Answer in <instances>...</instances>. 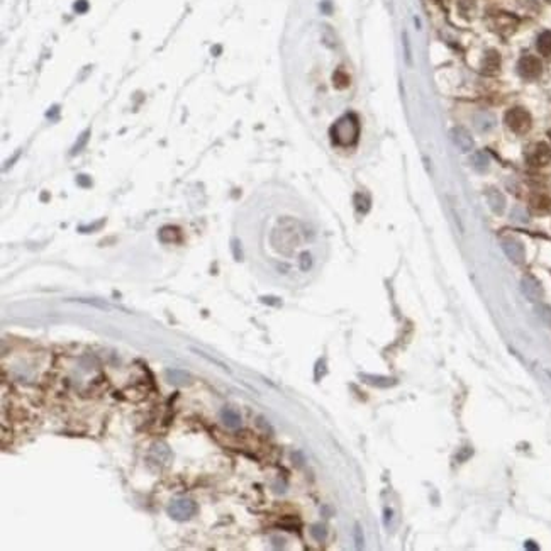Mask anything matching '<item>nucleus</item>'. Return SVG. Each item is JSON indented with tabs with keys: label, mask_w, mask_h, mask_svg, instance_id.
Here are the masks:
<instances>
[{
	"label": "nucleus",
	"mask_w": 551,
	"mask_h": 551,
	"mask_svg": "<svg viewBox=\"0 0 551 551\" xmlns=\"http://www.w3.org/2000/svg\"><path fill=\"white\" fill-rule=\"evenodd\" d=\"M360 138V120L355 114L343 115L331 128V141L336 146H353Z\"/></svg>",
	"instance_id": "nucleus-1"
},
{
	"label": "nucleus",
	"mask_w": 551,
	"mask_h": 551,
	"mask_svg": "<svg viewBox=\"0 0 551 551\" xmlns=\"http://www.w3.org/2000/svg\"><path fill=\"white\" fill-rule=\"evenodd\" d=\"M197 504L192 499H176L168 505V515L175 521H189L197 514Z\"/></svg>",
	"instance_id": "nucleus-2"
},
{
	"label": "nucleus",
	"mask_w": 551,
	"mask_h": 551,
	"mask_svg": "<svg viewBox=\"0 0 551 551\" xmlns=\"http://www.w3.org/2000/svg\"><path fill=\"white\" fill-rule=\"evenodd\" d=\"M505 123H507L510 131H514V133H517V134H523L529 129L531 117L524 109L515 107V109H510L507 112V115H505Z\"/></svg>",
	"instance_id": "nucleus-3"
},
{
	"label": "nucleus",
	"mask_w": 551,
	"mask_h": 551,
	"mask_svg": "<svg viewBox=\"0 0 551 551\" xmlns=\"http://www.w3.org/2000/svg\"><path fill=\"white\" fill-rule=\"evenodd\" d=\"M517 70H519L521 77H524V78H536V77H539V73H541V70H543V67H541V63H539L538 58H534V56H524V58L519 62Z\"/></svg>",
	"instance_id": "nucleus-4"
},
{
	"label": "nucleus",
	"mask_w": 551,
	"mask_h": 551,
	"mask_svg": "<svg viewBox=\"0 0 551 551\" xmlns=\"http://www.w3.org/2000/svg\"><path fill=\"white\" fill-rule=\"evenodd\" d=\"M449 136H451V141H453L454 146H456L460 151H463V153H468V151L473 149V144H475V143H473V138H472V134H470L467 129L454 128V129H451Z\"/></svg>",
	"instance_id": "nucleus-5"
},
{
	"label": "nucleus",
	"mask_w": 551,
	"mask_h": 551,
	"mask_svg": "<svg viewBox=\"0 0 551 551\" xmlns=\"http://www.w3.org/2000/svg\"><path fill=\"white\" fill-rule=\"evenodd\" d=\"M521 290L531 302H539L541 297H543V289H541L539 282L533 277H524L521 280Z\"/></svg>",
	"instance_id": "nucleus-6"
},
{
	"label": "nucleus",
	"mask_w": 551,
	"mask_h": 551,
	"mask_svg": "<svg viewBox=\"0 0 551 551\" xmlns=\"http://www.w3.org/2000/svg\"><path fill=\"white\" fill-rule=\"evenodd\" d=\"M502 250L507 255V258L512 263H523L524 261V248L517 239H512V237H507V239L502 241Z\"/></svg>",
	"instance_id": "nucleus-7"
},
{
	"label": "nucleus",
	"mask_w": 551,
	"mask_h": 551,
	"mask_svg": "<svg viewBox=\"0 0 551 551\" xmlns=\"http://www.w3.org/2000/svg\"><path fill=\"white\" fill-rule=\"evenodd\" d=\"M549 160H551V149H549V146H546L544 143L536 144L533 148V151L529 153V163L531 165L541 166V165L548 163Z\"/></svg>",
	"instance_id": "nucleus-8"
},
{
	"label": "nucleus",
	"mask_w": 551,
	"mask_h": 551,
	"mask_svg": "<svg viewBox=\"0 0 551 551\" xmlns=\"http://www.w3.org/2000/svg\"><path fill=\"white\" fill-rule=\"evenodd\" d=\"M219 417H221L222 424H224L226 427H229V429H237V427L241 426V416H239V412H237L236 409H232V407L221 409Z\"/></svg>",
	"instance_id": "nucleus-9"
},
{
	"label": "nucleus",
	"mask_w": 551,
	"mask_h": 551,
	"mask_svg": "<svg viewBox=\"0 0 551 551\" xmlns=\"http://www.w3.org/2000/svg\"><path fill=\"white\" fill-rule=\"evenodd\" d=\"M360 378L365 383H368V385H373V387H382V388H387V387H392L395 385V380L390 377H382V375H370V373H360Z\"/></svg>",
	"instance_id": "nucleus-10"
},
{
	"label": "nucleus",
	"mask_w": 551,
	"mask_h": 551,
	"mask_svg": "<svg viewBox=\"0 0 551 551\" xmlns=\"http://www.w3.org/2000/svg\"><path fill=\"white\" fill-rule=\"evenodd\" d=\"M487 202H488V207L492 209V212H495V214H502L504 209H505L504 195L500 194L499 190H495V189H490L487 192Z\"/></svg>",
	"instance_id": "nucleus-11"
},
{
	"label": "nucleus",
	"mask_w": 551,
	"mask_h": 551,
	"mask_svg": "<svg viewBox=\"0 0 551 551\" xmlns=\"http://www.w3.org/2000/svg\"><path fill=\"white\" fill-rule=\"evenodd\" d=\"M473 124L477 126L478 131H482V133H487V131H490V129H492L494 126H495V119H494L490 114H487V112H480V114L475 115Z\"/></svg>",
	"instance_id": "nucleus-12"
},
{
	"label": "nucleus",
	"mask_w": 551,
	"mask_h": 551,
	"mask_svg": "<svg viewBox=\"0 0 551 551\" xmlns=\"http://www.w3.org/2000/svg\"><path fill=\"white\" fill-rule=\"evenodd\" d=\"M165 375H166V380L170 383H173V385H183V383L190 380L189 373L181 372V370H166Z\"/></svg>",
	"instance_id": "nucleus-13"
},
{
	"label": "nucleus",
	"mask_w": 551,
	"mask_h": 551,
	"mask_svg": "<svg viewBox=\"0 0 551 551\" xmlns=\"http://www.w3.org/2000/svg\"><path fill=\"white\" fill-rule=\"evenodd\" d=\"M170 454H171L170 449L165 443H156V444H153V448H151V456H153L155 460H158V462H161V463L168 462Z\"/></svg>",
	"instance_id": "nucleus-14"
},
{
	"label": "nucleus",
	"mask_w": 551,
	"mask_h": 551,
	"mask_svg": "<svg viewBox=\"0 0 551 551\" xmlns=\"http://www.w3.org/2000/svg\"><path fill=\"white\" fill-rule=\"evenodd\" d=\"M488 163H490L488 156L485 155V153H482V151H478V153H475V155L472 156L473 168L478 170V171H485V170H487V168H488Z\"/></svg>",
	"instance_id": "nucleus-15"
},
{
	"label": "nucleus",
	"mask_w": 551,
	"mask_h": 551,
	"mask_svg": "<svg viewBox=\"0 0 551 551\" xmlns=\"http://www.w3.org/2000/svg\"><path fill=\"white\" fill-rule=\"evenodd\" d=\"M538 49L546 56L551 54V33H543L538 38Z\"/></svg>",
	"instance_id": "nucleus-16"
},
{
	"label": "nucleus",
	"mask_w": 551,
	"mask_h": 551,
	"mask_svg": "<svg viewBox=\"0 0 551 551\" xmlns=\"http://www.w3.org/2000/svg\"><path fill=\"white\" fill-rule=\"evenodd\" d=\"M311 536H312V538H314L316 541H319V543H322V541L326 539V536H327V529H326V526H324V524H321V523L312 524V526H311Z\"/></svg>",
	"instance_id": "nucleus-17"
},
{
	"label": "nucleus",
	"mask_w": 551,
	"mask_h": 551,
	"mask_svg": "<svg viewBox=\"0 0 551 551\" xmlns=\"http://www.w3.org/2000/svg\"><path fill=\"white\" fill-rule=\"evenodd\" d=\"M497 68H499V56H497V53H495V51H490L487 54V58H485L483 70H485V72H488V73H492Z\"/></svg>",
	"instance_id": "nucleus-18"
},
{
	"label": "nucleus",
	"mask_w": 551,
	"mask_h": 551,
	"mask_svg": "<svg viewBox=\"0 0 551 551\" xmlns=\"http://www.w3.org/2000/svg\"><path fill=\"white\" fill-rule=\"evenodd\" d=\"M355 204H356V209L360 212H363V214L370 209V200H368V197L363 195V194H356L355 195Z\"/></svg>",
	"instance_id": "nucleus-19"
},
{
	"label": "nucleus",
	"mask_w": 551,
	"mask_h": 551,
	"mask_svg": "<svg viewBox=\"0 0 551 551\" xmlns=\"http://www.w3.org/2000/svg\"><path fill=\"white\" fill-rule=\"evenodd\" d=\"M536 311H538V316L541 317V321L544 322L546 326L551 327V309L548 305H538L536 307Z\"/></svg>",
	"instance_id": "nucleus-20"
},
{
	"label": "nucleus",
	"mask_w": 551,
	"mask_h": 551,
	"mask_svg": "<svg viewBox=\"0 0 551 551\" xmlns=\"http://www.w3.org/2000/svg\"><path fill=\"white\" fill-rule=\"evenodd\" d=\"M192 351H194V353H195V355H199V356H202V358H205V360H207V361H210V363H214V365H217V366H219V368H221V370H226V372H231V370H229V366H227V365H224V363H222V361H219V360H216V358H212V356H209V355H205V353H204V351H200V350H195V348H192Z\"/></svg>",
	"instance_id": "nucleus-21"
},
{
	"label": "nucleus",
	"mask_w": 551,
	"mask_h": 551,
	"mask_svg": "<svg viewBox=\"0 0 551 551\" xmlns=\"http://www.w3.org/2000/svg\"><path fill=\"white\" fill-rule=\"evenodd\" d=\"M348 83H350V77H348L345 72L338 70L334 73V85L338 88H345V87H348Z\"/></svg>",
	"instance_id": "nucleus-22"
},
{
	"label": "nucleus",
	"mask_w": 551,
	"mask_h": 551,
	"mask_svg": "<svg viewBox=\"0 0 551 551\" xmlns=\"http://www.w3.org/2000/svg\"><path fill=\"white\" fill-rule=\"evenodd\" d=\"M402 41H404V54H406V62L411 67L412 65V49H411V41H409L407 33L402 34Z\"/></svg>",
	"instance_id": "nucleus-23"
},
{
	"label": "nucleus",
	"mask_w": 551,
	"mask_h": 551,
	"mask_svg": "<svg viewBox=\"0 0 551 551\" xmlns=\"http://www.w3.org/2000/svg\"><path fill=\"white\" fill-rule=\"evenodd\" d=\"M299 263H300V270L302 271H307V270H311V266H312V256H311V253H302V255H300V258H299Z\"/></svg>",
	"instance_id": "nucleus-24"
},
{
	"label": "nucleus",
	"mask_w": 551,
	"mask_h": 551,
	"mask_svg": "<svg viewBox=\"0 0 551 551\" xmlns=\"http://www.w3.org/2000/svg\"><path fill=\"white\" fill-rule=\"evenodd\" d=\"M353 536H355V546L358 549L363 548V543H365V539H363V533H361V526L360 524H355V529H353Z\"/></svg>",
	"instance_id": "nucleus-25"
},
{
	"label": "nucleus",
	"mask_w": 551,
	"mask_h": 551,
	"mask_svg": "<svg viewBox=\"0 0 551 551\" xmlns=\"http://www.w3.org/2000/svg\"><path fill=\"white\" fill-rule=\"evenodd\" d=\"M77 302H80V304H87V305H94L97 307V309H102V311H109L110 305L105 304V302H99V300H87V299H75Z\"/></svg>",
	"instance_id": "nucleus-26"
},
{
	"label": "nucleus",
	"mask_w": 551,
	"mask_h": 551,
	"mask_svg": "<svg viewBox=\"0 0 551 551\" xmlns=\"http://www.w3.org/2000/svg\"><path fill=\"white\" fill-rule=\"evenodd\" d=\"M512 219H514V221L526 222V221H528V216L524 214L523 209H514V210H512Z\"/></svg>",
	"instance_id": "nucleus-27"
},
{
	"label": "nucleus",
	"mask_w": 551,
	"mask_h": 551,
	"mask_svg": "<svg viewBox=\"0 0 551 551\" xmlns=\"http://www.w3.org/2000/svg\"><path fill=\"white\" fill-rule=\"evenodd\" d=\"M524 546H526V549H538V546L534 544V541H528Z\"/></svg>",
	"instance_id": "nucleus-28"
},
{
	"label": "nucleus",
	"mask_w": 551,
	"mask_h": 551,
	"mask_svg": "<svg viewBox=\"0 0 551 551\" xmlns=\"http://www.w3.org/2000/svg\"><path fill=\"white\" fill-rule=\"evenodd\" d=\"M546 375H548L551 378V370H546Z\"/></svg>",
	"instance_id": "nucleus-29"
}]
</instances>
